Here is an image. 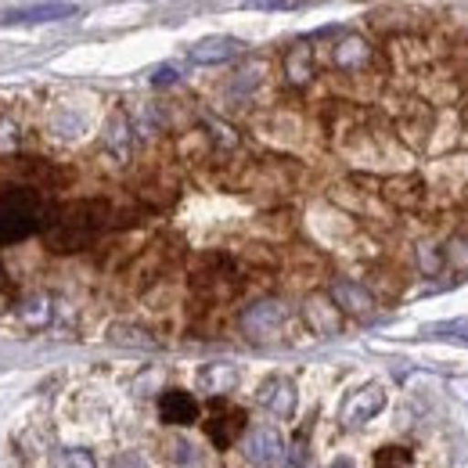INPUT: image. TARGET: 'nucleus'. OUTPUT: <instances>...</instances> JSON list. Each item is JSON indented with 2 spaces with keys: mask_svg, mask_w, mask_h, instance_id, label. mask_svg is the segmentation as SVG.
<instances>
[{
  "mask_svg": "<svg viewBox=\"0 0 468 468\" xmlns=\"http://www.w3.org/2000/svg\"><path fill=\"white\" fill-rule=\"evenodd\" d=\"M105 220H109V206L105 202L80 198V202H69L61 209H51V217L44 224V238H48V245L55 252H80L98 238Z\"/></svg>",
  "mask_w": 468,
  "mask_h": 468,
  "instance_id": "nucleus-1",
  "label": "nucleus"
},
{
  "mask_svg": "<svg viewBox=\"0 0 468 468\" xmlns=\"http://www.w3.org/2000/svg\"><path fill=\"white\" fill-rule=\"evenodd\" d=\"M44 217H51V213H48V206H44L37 187L7 191L0 198V245H15V241L29 238L44 224Z\"/></svg>",
  "mask_w": 468,
  "mask_h": 468,
  "instance_id": "nucleus-2",
  "label": "nucleus"
},
{
  "mask_svg": "<svg viewBox=\"0 0 468 468\" xmlns=\"http://www.w3.org/2000/svg\"><path fill=\"white\" fill-rule=\"evenodd\" d=\"M285 436H282V429H274V425H256V429H249L245 432V440H241V454H245V462L252 468H274L285 462Z\"/></svg>",
  "mask_w": 468,
  "mask_h": 468,
  "instance_id": "nucleus-3",
  "label": "nucleus"
},
{
  "mask_svg": "<svg viewBox=\"0 0 468 468\" xmlns=\"http://www.w3.org/2000/svg\"><path fill=\"white\" fill-rule=\"evenodd\" d=\"M285 321H289V306L282 299H263L241 314V332L252 343H263V339H274L285 328Z\"/></svg>",
  "mask_w": 468,
  "mask_h": 468,
  "instance_id": "nucleus-4",
  "label": "nucleus"
},
{
  "mask_svg": "<svg viewBox=\"0 0 468 468\" xmlns=\"http://www.w3.org/2000/svg\"><path fill=\"white\" fill-rule=\"evenodd\" d=\"M76 11H80L76 4H15L0 11V26H44V22L72 18Z\"/></svg>",
  "mask_w": 468,
  "mask_h": 468,
  "instance_id": "nucleus-5",
  "label": "nucleus"
},
{
  "mask_svg": "<svg viewBox=\"0 0 468 468\" xmlns=\"http://www.w3.org/2000/svg\"><path fill=\"white\" fill-rule=\"evenodd\" d=\"M382 408H386V389L378 382H367V386L353 389L350 397H346V404H343V425L356 429V425L371 421Z\"/></svg>",
  "mask_w": 468,
  "mask_h": 468,
  "instance_id": "nucleus-6",
  "label": "nucleus"
},
{
  "mask_svg": "<svg viewBox=\"0 0 468 468\" xmlns=\"http://www.w3.org/2000/svg\"><path fill=\"white\" fill-rule=\"evenodd\" d=\"M256 400H260V408L271 410L274 418H292V410H295V386H292V378H285V375H271V378L260 386Z\"/></svg>",
  "mask_w": 468,
  "mask_h": 468,
  "instance_id": "nucleus-7",
  "label": "nucleus"
},
{
  "mask_svg": "<svg viewBox=\"0 0 468 468\" xmlns=\"http://www.w3.org/2000/svg\"><path fill=\"white\" fill-rule=\"evenodd\" d=\"M159 418L166 425H195L198 421V400L187 389H166L159 397Z\"/></svg>",
  "mask_w": 468,
  "mask_h": 468,
  "instance_id": "nucleus-8",
  "label": "nucleus"
},
{
  "mask_svg": "<svg viewBox=\"0 0 468 468\" xmlns=\"http://www.w3.org/2000/svg\"><path fill=\"white\" fill-rule=\"evenodd\" d=\"M101 144H105V152H109L116 163H130V155H133V130H130L126 112H112V116H109L105 133H101Z\"/></svg>",
  "mask_w": 468,
  "mask_h": 468,
  "instance_id": "nucleus-9",
  "label": "nucleus"
},
{
  "mask_svg": "<svg viewBox=\"0 0 468 468\" xmlns=\"http://www.w3.org/2000/svg\"><path fill=\"white\" fill-rule=\"evenodd\" d=\"M241 432H245V410H238V408L217 410V414L206 421V436H209V443L220 447V451L231 447Z\"/></svg>",
  "mask_w": 468,
  "mask_h": 468,
  "instance_id": "nucleus-10",
  "label": "nucleus"
},
{
  "mask_svg": "<svg viewBox=\"0 0 468 468\" xmlns=\"http://www.w3.org/2000/svg\"><path fill=\"white\" fill-rule=\"evenodd\" d=\"M238 51H241V40H234V37H206L191 48V61L195 65H220V61L234 58Z\"/></svg>",
  "mask_w": 468,
  "mask_h": 468,
  "instance_id": "nucleus-11",
  "label": "nucleus"
},
{
  "mask_svg": "<svg viewBox=\"0 0 468 468\" xmlns=\"http://www.w3.org/2000/svg\"><path fill=\"white\" fill-rule=\"evenodd\" d=\"M238 378H241V371L234 367V364H206L202 371H198V386H202V393H209V397H224V393H231L234 386H238Z\"/></svg>",
  "mask_w": 468,
  "mask_h": 468,
  "instance_id": "nucleus-12",
  "label": "nucleus"
},
{
  "mask_svg": "<svg viewBox=\"0 0 468 468\" xmlns=\"http://www.w3.org/2000/svg\"><path fill=\"white\" fill-rule=\"evenodd\" d=\"M306 321L317 335H335L339 332V306L328 295H310L306 299Z\"/></svg>",
  "mask_w": 468,
  "mask_h": 468,
  "instance_id": "nucleus-13",
  "label": "nucleus"
},
{
  "mask_svg": "<svg viewBox=\"0 0 468 468\" xmlns=\"http://www.w3.org/2000/svg\"><path fill=\"white\" fill-rule=\"evenodd\" d=\"M48 133H55L58 141H80L87 133V119L80 116L76 109H69V105H58L48 116Z\"/></svg>",
  "mask_w": 468,
  "mask_h": 468,
  "instance_id": "nucleus-14",
  "label": "nucleus"
},
{
  "mask_svg": "<svg viewBox=\"0 0 468 468\" xmlns=\"http://www.w3.org/2000/svg\"><path fill=\"white\" fill-rule=\"evenodd\" d=\"M332 303H335L339 310H346V314H367V310L375 306L371 292H367L364 285H356V282H335V285H332Z\"/></svg>",
  "mask_w": 468,
  "mask_h": 468,
  "instance_id": "nucleus-15",
  "label": "nucleus"
},
{
  "mask_svg": "<svg viewBox=\"0 0 468 468\" xmlns=\"http://www.w3.org/2000/svg\"><path fill=\"white\" fill-rule=\"evenodd\" d=\"M285 76H289V83H295V87L310 83V76H314V48L310 44L289 48V55H285Z\"/></svg>",
  "mask_w": 468,
  "mask_h": 468,
  "instance_id": "nucleus-16",
  "label": "nucleus"
},
{
  "mask_svg": "<svg viewBox=\"0 0 468 468\" xmlns=\"http://www.w3.org/2000/svg\"><path fill=\"white\" fill-rule=\"evenodd\" d=\"M332 58H335V65H339V69H360L364 61L371 58V48H367V40H364V37L350 33V37H343V40L335 44Z\"/></svg>",
  "mask_w": 468,
  "mask_h": 468,
  "instance_id": "nucleus-17",
  "label": "nucleus"
},
{
  "mask_svg": "<svg viewBox=\"0 0 468 468\" xmlns=\"http://www.w3.org/2000/svg\"><path fill=\"white\" fill-rule=\"evenodd\" d=\"M18 317H22L26 328H44V324L51 321V299H48V295H29V299H22Z\"/></svg>",
  "mask_w": 468,
  "mask_h": 468,
  "instance_id": "nucleus-18",
  "label": "nucleus"
},
{
  "mask_svg": "<svg viewBox=\"0 0 468 468\" xmlns=\"http://www.w3.org/2000/svg\"><path fill=\"white\" fill-rule=\"evenodd\" d=\"M170 458H174L176 468H202V454L191 440H174L170 443Z\"/></svg>",
  "mask_w": 468,
  "mask_h": 468,
  "instance_id": "nucleus-19",
  "label": "nucleus"
},
{
  "mask_svg": "<svg viewBox=\"0 0 468 468\" xmlns=\"http://www.w3.org/2000/svg\"><path fill=\"white\" fill-rule=\"evenodd\" d=\"M425 335L432 339H458V343H468V321H443V324H429Z\"/></svg>",
  "mask_w": 468,
  "mask_h": 468,
  "instance_id": "nucleus-20",
  "label": "nucleus"
},
{
  "mask_svg": "<svg viewBox=\"0 0 468 468\" xmlns=\"http://www.w3.org/2000/svg\"><path fill=\"white\" fill-rule=\"evenodd\" d=\"M408 451L404 447H382L375 454V468H408Z\"/></svg>",
  "mask_w": 468,
  "mask_h": 468,
  "instance_id": "nucleus-21",
  "label": "nucleus"
},
{
  "mask_svg": "<svg viewBox=\"0 0 468 468\" xmlns=\"http://www.w3.org/2000/svg\"><path fill=\"white\" fill-rule=\"evenodd\" d=\"M148 332H141V328H112V339L116 343H130V346H144V350H152L155 346V339H144Z\"/></svg>",
  "mask_w": 468,
  "mask_h": 468,
  "instance_id": "nucleus-22",
  "label": "nucleus"
},
{
  "mask_svg": "<svg viewBox=\"0 0 468 468\" xmlns=\"http://www.w3.org/2000/svg\"><path fill=\"white\" fill-rule=\"evenodd\" d=\"M61 465L65 468H98V462H94V454H90V451L72 447V451H65V454H61Z\"/></svg>",
  "mask_w": 468,
  "mask_h": 468,
  "instance_id": "nucleus-23",
  "label": "nucleus"
},
{
  "mask_svg": "<svg viewBox=\"0 0 468 468\" xmlns=\"http://www.w3.org/2000/svg\"><path fill=\"white\" fill-rule=\"evenodd\" d=\"M418 263H421L425 274H436L443 267V256L436 252V245H418Z\"/></svg>",
  "mask_w": 468,
  "mask_h": 468,
  "instance_id": "nucleus-24",
  "label": "nucleus"
},
{
  "mask_svg": "<svg viewBox=\"0 0 468 468\" xmlns=\"http://www.w3.org/2000/svg\"><path fill=\"white\" fill-rule=\"evenodd\" d=\"M15 144H18V126L11 119H4L0 122V152H11Z\"/></svg>",
  "mask_w": 468,
  "mask_h": 468,
  "instance_id": "nucleus-25",
  "label": "nucleus"
},
{
  "mask_svg": "<svg viewBox=\"0 0 468 468\" xmlns=\"http://www.w3.org/2000/svg\"><path fill=\"white\" fill-rule=\"evenodd\" d=\"M170 83H176V69L174 65H159L152 72V87H170Z\"/></svg>",
  "mask_w": 468,
  "mask_h": 468,
  "instance_id": "nucleus-26",
  "label": "nucleus"
},
{
  "mask_svg": "<svg viewBox=\"0 0 468 468\" xmlns=\"http://www.w3.org/2000/svg\"><path fill=\"white\" fill-rule=\"evenodd\" d=\"M285 458H289L285 468H303V462H306V443H303V440H295V447L292 451H285Z\"/></svg>",
  "mask_w": 468,
  "mask_h": 468,
  "instance_id": "nucleus-27",
  "label": "nucleus"
},
{
  "mask_svg": "<svg viewBox=\"0 0 468 468\" xmlns=\"http://www.w3.org/2000/svg\"><path fill=\"white\" fill-rule=\"evenodd\" d=\"M109 468H144V462H141V458H137L133 451H126V454H116Z\"/></svg>",
  "mask_w": 468,
  "mask_h": 468,
  "instance_id": "nucleus-28",
  "label": "nucleus"
},
{
  "mask_svg": "<svg viewBox=\"0 0 468 468\" xmlns=\"http://www.w3.org/2000/svg\"><path fill=\"white\" fill-rule=\"evenodd\" d=\"M451 249H458V252H451V260H454L458 267H468V241H454Z\"/></svg>",
  "mask_w": 468,
  "mask_h": 468,
  "instance_id": "nucleus-29",
  "label": "nucleus"
},
{
  "mask_svg": "<svg viewBox=\"0 0 468 468\" xmlns=\"http://www.w3.org/2000/svg\"><path fill=\"white\" fill-rule=\"evenodd\" d=\"M11 289V278H7V271H4V263H0V292H7Z\"/></svg>",
  "mask_w": 468,
  "mask_h": 468,
  "instance_id": "nucleus-30",
  "label": "nucleus"
},
{
  "mask_svg": "<svg viewBox=\"0 0 468 468\" xmlns=\"http://www.w3.org/2000/svg\"><path fill=\"white\" fill-rule=\"evenodd\" d=\"M328 468H353V462H350V458H335Z\"/></svg>",
  "mask_w": 468,
  "mask_h": 468,
  "instance_id": "nucleus-31",
  "label": "nucleus"
}]
</instances>
